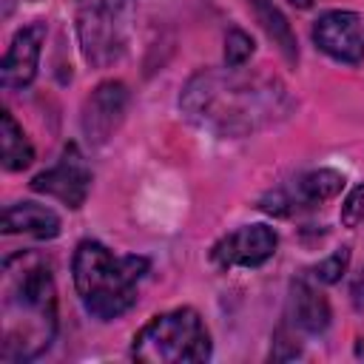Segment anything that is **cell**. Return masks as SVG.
<instances>
[{
	"instance_id": "cell-11",
	"label": "cell",
	"mask_w": 364,
	"mask_h": 364,
	"mask_svg": "<svg viewBox=\"0 0 364 364\" xmlns=\"http://www.w3.org/2000/svg\"><path fill=\"white\" fill-rule=\"evenodd\" d=\"M287 318L299 333L318 336L330 327V301L307 279H296L287 296Z\"/></svg>"
},
{
	"instance_id": "cell-6",
	"label": "cell",
	"mask_w": 364,
	"mask_h": 364,
	"mask_svg": "<svg viewBox=\"0 0 364 364\" xmlns=\"http://www.w3.org/2000/svg\"><path fill=\"white\" fill-rule=\"evenodd\" d=\"M31 191L37 193H46V196H54L60 199L65 208L71 210H80L91 193V168L82 156V151L68 142L60 154V159L40 171L34 179H31Z\"/></svg>"
},
{
	"instance_id": "cell-10",
	"label": "cell",
	"mask_w": 364,
	"mask_h": 364,
	"mask_svg": "<svg viewBox=\"0 0 364 364\" xmlns=\"http://www.w3.org/2000/svg\"><path fill=\"white\" fill-rule=\"evenodd\" d=\"M43 43H46V23L43 20L23 26L11 37V46L0 63V85L6 91H20V88H28L34 82L37 68H40Z\"/></svg>"
},
{
	"instance_id": "cell-14",
	"label": "cell",
	"mask_w": 364,
	"mask_h": 364,
	"mask_svg": "<svg viewBox=\"0 0 364 364\" xmlns=\"http://www.w3.org/2000/svg\"><path fill=\"white\" fill-rule=\"evenodd\" d=\"M253 17L259 20V26L264 28V34L273 40V46L282 51V57L287 63H296L299 60V43H296V34L287 23V17L270 3V0H247Z\"/></svg>"
},
{
	"instance_id": "cell-9",
	"label": "cell",
	"mask_w": 364,
	"mask_h": 364,
	"mask_svg": "<svg viewBox=\"0 0 364 364\" xmlns=\"http://www.w3.org/2000/svg\"><path fill=\"white\" fill-rule=\"evenodd\" d=\"M128 111V88L119 80L100 82L82 102L80 125L91 145H105L122 125Z\"/></svg>"
},
{
	"instance_id": "cell-17",
	"label": "cell",
	"mask_w": 364,
	"mask_h": 364,
	"mask_svg": "<svg viewBox=\"0 0 364 364\" xmlns=\"http://www.w3.org/2000/svg\"><path fill=\"white\" fill-rule=\"evenodd\" d=\"M250 57H253V40H250V34L242 31V28H230L225 34V65L239 68Z\"/></svg>"
},
{
	"instance_id": "cell-12",
	"label": "cell",
	"mask_w": 364,
	"mask_h": 364,
	"mask_svg": "<svg viewBox=\"0 0 364 364\" xmlns=\"http://www.w3.org/2000/svg\"><path fill=\"white\" fill-rule=\"evenodd\" d=\"M3 233L31 236V239H54L60 236V216L37 202H14L3 210Z\"/></svg>"
},
{
	"instance_id": "cell-13",
	"label": "cell",
	"mask_w": 364,
	"mask_h": 364,
	"mask_svg": "<svg viewBox=\"0 0 364 364\" xmlns=\"http://www.w3.org/2000/svg\"><path fill=\"white\" fill-rule=\"evenodd\" d=\"M344 173L333 171V168H318V171H310L304 176H299L293 182V188H284L287 191V199L293 205V210L299 208H316L327 199H336L344 188Z\"/></svg>"
},
{
	"instance_id": "cell-16",
	"label": "cell",
	"mask_w": 364,
	"mask_h": 364,
	"mask_svg": "<svg viewBox=\"0 0 364 364\" xmlns=\"http://www.w3.org/2000/svg\"><path fill=\"white\" fill-rule=\"evenodd\" d=\"M347 267H350V247H338L327 259H321L310 273L318 284H336L347 273Z\"/></svg>"
},
{
	"instance_id": "cell-2",
	"label": "cell",
	"mask_w": 364,
	"mask_h": 364,
	"mask_svg": "<svg viewBox=\"0 0 364 364\" xmlns=\"http://www.w3.org/2000/svg\"><path fill=\"white\" fill-rule=\"evenodd\" d=\"M0 358L23 364L40 358L57 336V287L46 256L17 253L3 262Z\"/></svg>"
},
{
	"instance_id": "cell-1",
	"label": "cell",
	"mask_w": 364,
	"mask_h": 364,
	"mask_svg": "<svg viewBox=\"0 0 364 364\" xmlns=\"http://www.w3.org/2000/svg\"><path fill=\"white\" fill-rule=\"evenodd\" d=\"M293 105L296 102L279 77L245 71V65L202 68L179 94V108L188 122L228 139H242L284 122L293 114Z\"/></svg>"
},
{
	"instance_id": "cell-20",
	"label": "cell",
	"mask_w": 364,
	"mask_h": 364,
	"mask_svg": "<svg viewBox=\"0 0 364 364\" xmlns=\"http://www.w3.org/2000/svg\"><path fill=\"white\" fill-rule=\"evenodd\" d=\"M290 6H296V9H310L313 6V0H287Z\"/></svg>"
},
{
	"instance_id": "cell-5",
	"label": "cell",
	"mask_w": 364,
	"mask_h": 364,
	"mask_svg": "<svg viewBox=\"0 0 364 364\" xmlns=\"http://www.w3.org/2000/svg\"><path fill=\"white\" fill-rule=\"evenodd\" d=\"M136 0H77V43L91 68L122 60L131 37Z\"/></svg>"
},
{
	"instance_id": "cell-8",
	"label": "cell",
	"mask_w": 364,
	"mask_h": 364,
	"mask_svg": "<svg viewBox=\"0 0 364 364\" xmlns=\"http://www.w3.org/2000/svg\"><path fill=\"white\" fill-rule=\"evenodd\" d=\"M279 247V233L270 225H242L230 233H225L213 247H210V262L222 270L233 267H262L267 259H273Z\"/></svg>"
},
{
	"instance_id": "cell-15",
	"label": "cell",
	"mask_w": 364,
	"mask_h": 364,
	"mask_svg": "<svg viewBox=\"0 0 364 364\" xmlns=\"http://www.w3.org/2000/svg\"><path fill=\"white\" fill-rule=\"evenodd\" d=\"M0 162L6 171H26L34 162V145L26 131L17 125L11 111L0 114Z\"/></svg>"
},
{
	"instance_id": "cell-3",
	"label": "cell",
	"mask_w": 364,
	"mask_h": 364,
	"mask_svg": "<svg viewBox=\"0 0 364 364\" xmlns=\"http://www.w3.org/2000/svg\"><path fill=\"white\" fill-rule=\"evenodd\" d=\"M148 273V259L136 253L117 256L102 242L82 239L71 259L74 290L88 316L100 321H114L125 316L139 293L136 284Z\"/></svg>"
},
{
	"instance_id": "cell-19",
	"label": "cell",
	"mask_w": 364,
	"mask_h": 364,
	"mask_svg": "<svg viewBox=\"0 0 364 364\" xmlns=\"http://www.w3.org/2000/svg\"><path fill=\"white\" fill-rule=\"evenodd\" d=\"M350 301H353L355 310H364V264L350 282Z\"/></svg>"
},
{
	"instance_id": "cell-18",
	"label": "cell",
	"mask_w": 364,
	"mask_h": 364,
	"mask_svg": "<svg viewBox=\"0 0 364 364\" xmlns=\"http://www.w3.org/2000/svg\"><path fill=\"white\" fill-rule=\"evenodd\" d=\"M361 219H364V185H355L347 193L344 205H341V225L344 228H358Z\"/></svg>"
},
{
	"instance_id": "cell-4",
	"label": "cell",
	"mask_w": 364,
	"mask_h": 364,
	"mask_svg": "<svg viewBox=\"0 0 364 364\" xmlns=\"http://www.w3.org/2000/svg\"><path fill=\"white\" fill-rule=\"evenodd\" d=\"M131 358L142 364H196L210 358V333L193 307L156 313L131 341Z\"/></svg>"
},
{
	"instance_id": "cell-7",
	"label": "cell",
	"mask_w": 364,
	"mask_h": 364,
	"mask_svg": "<svg viewBox=\"0 0 364 364\" xmlns=\"http://www.w3.org/2000/svg\"><path fill=\"white\" fill-rule=\"evenodd\" d=\"M313 43L321 54H327L336 63L344 65H361L364 63V14L333 9L318 14L313 23Z\"/></svg>"
}]
</instances>
